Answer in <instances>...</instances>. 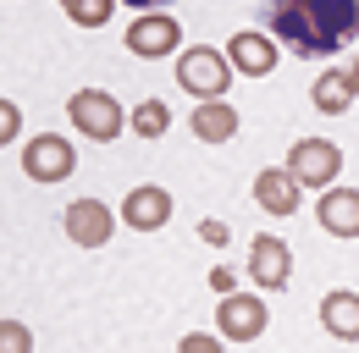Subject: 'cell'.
Returning <instances> with one entry per match:
<instances>
[{
	"label": "cell",
	"instance_id": "6da1fadb",
	"mask_svg": "<svg viewBox=\"0 0 359 353\" xmlns=\"http://www.w3.org/2000/svg\"><path fill=\"white\" fill-rule=\"evenodd\" d=\"M266 28L304 61H332L359 39V0H266Z\"/></svg>",
	"mask_w": 359,
	"mask_h": 353
},
{
	"label": "cell",
	"instance_id": "7a4b0ae2",
	"mask_svg": "<svg viewBox=\"0 0 359 353\" xmlns=\"http://www.w3.org/2000/svg\"><path fill=\"white\" fill-rule=\"evenodd\" d=\"M177 83L205 105V99H226V88H232V61H226V50H210V44H194V50H182L177 55Z\"/></svg>",
	"mask_w": 359,
	"mask_h": 353
},
{
	"label": "cell",
	"instance_id": "3957f363",
	"mask_svg": "<svg viewBox=\"0 0 359 353\" xmlns=\"http://www.w3.org/2000/svg\"><path fill=\"white\" fill-rule=\"evenodd\" d=\"M67 116H72V127L94 138V144H111L116 132L128 127V111H122V99L111 94V88H78L72 99H67Z\"/></svg>",
	"mask_w": 359,
	"mask_h": 353
},
{
	"label": "cell",
	"instance_id": "277c9868",
	"mask_svg": "<svg viewBox=\"0 0 359 353\" xmlns=\"http://www.w3.org/2000/svg\"><path fill=\"white\" fill-rule=\"evenodd\" d=\"M287 172L299 176L304 188H337V176H343V149L332 144V138H299L293 149H287Z\"/></svg>",
	"mask_w": 359,
	"mask_h": 353
},
{
	"label": "cell",
	"instance_id": "5b68a950",
	"mask_svg": "<svg viewBox=\"0 0 359 353\" xmlns=\"http://www.w3.org/2000/svg\"><path fill=\"white\" fill-rule=\"evenodd\" d=\"M216 326H222L226 342H260L266 326H271V309H266V298H255V293H222Z\"/></svg>",
	"mask_w": 359,
	"mask_h": 353
},
{
	"label": "cell",
	"instance_id": "8992f818",
	"mask_svg": "<svg viewBox=\"0 0 359 353\" xmlns=\"http://www.w3.org/2000/svg\"><path fill=\"white\" fill-rule=\"evenodd\" d=\"M116 221H122V216H116L105 199H72L67 216H61V232H67L78 249H105L111 232H116Z\"/></svg>",
	"mask_w": 359,
	"mask_h": 353
},
{
	"label": "cell",
	"instance_id": "52a82bcc",
	"mask_svg": "<svg viewBox=\"0 0 359 353\" xmlns=\"http://www.w3.org/2000/svg\"><path fill=\"white\" fill-rule=\"evenodd\" d=\"M22 172L34 182H67L78 172V155H72V144L61 132H39V138L22 144Z\"/></svg>",
	"mask_w": 359,
	"mask_h": 353
},
{
	"label": "cell",
	"instance_id": "ba28073f",
	"mask_svg": "<svg viewBox=\"0 0 359 353\" xmlns=\"http://www.w3.org/2000/svg\"><path fill=\"white\" fill-rule=\"evenodd\" d=\"M182 44V22L172 11H138L133 28H128V50L144 55V61H161V55H172Z\"/></svg>",
	"mask_w": 359,
	"mask_h": 353
},
{
	"label": "cell",
	"instance_id": "9c48e42d",
	"mask_svg": "<svg viewBox=\"0 0 359 353\" xmlns=\"http://www.w3.org/2000/svg\"><path fill=\"white\" fill-rule=\"evenodd\" d=\"M249 276H255V287L282 293V287L293 282V249H287L276 232H260V237L249 243Z\"/></svg>",
	"mask_w": 359,
	"mask_h": 353
},
{
	"label": "cell",
	"instance_id": "30bf717a",
	"mask_svg": "<svg viewBox=\"0 0 359 353\" xmlns=\"http://www.w3.org/2000/svg\"><path fill=\"white\" fill-rule=\"evenodd\" d=\"M299 199H304V182L287 172V166H266V172L255 176V205L266 210V216H293L299 210Z\"/></svg>",
	"mask_w": 359,
	"mask_h": 353
},
{
	"label": "cell",
	"instance_id": "8fae6325",
	"mask_svg": "<svg viewBox=\"0 0 359 353\" xmlns=\"http://www.w3.org/2000/svg\"><path fill=\"white\" fill-rule=\"evenodd\" d=\"M122 221H128L133 232H161V226L172 221V193H166V188H155V182L133 188V193L122 199Z\"/></svg>",
	"mask_w": 359,
	"mask_h": 353
},
{
	"label": "cell",
	"instance_id": "7c38bea8",
	"mask_svg": "<svg viewBox=\"0 0 359 353\" xmlns=\"http://www.w3.org/2000/svg\"><path fill=\"white\" fill-rule=\"evenodd\" d=\"M226 61H232L243 78H266L271 67H276V39H271V34H255V28H243V34L226 39Z\"/></svg>",
	"mask_w": 359,
	"mask_h": 353
},
{
	"label": "cell",
	"instance_id": "4fadbf2b",
	"mask_svg": "<svg viewBox=\"0 0 359 353\" xmlns=\"http://www.w3.org/2000/svg\"><path fill=\"white\" fill-rule=\"evenodd\" d=\"M315 221L332 237H359V188H326L315 205Z\"/></svg>",
	"mask_w": 359,
	"mask_h": 353
},
{
	"label": "cell",
	"instance_id": "5bb4252c",
	"mask_svg": "<svg viewBox=\"0 0 359 353\" xmlns=\"http://www.w3.org/2000/svg\"><path fill=\"white\" fill-rule=\"evenodd\" d=\"M320 326H326V337H337V342H359V293L354 287H332V293L320 298Z\"/></svg>",
	"mask_w": 359,
	"mask_h": 353
},
{
	"label": "cell",
	"instance_id": "9a60e30c",
	"mask_svg": "<svg viewBox=\"0 0 359 353\" xmlns=\"http://www.w3.org/2000/svg\"><path fill=\"white\" fill-rule=\"evenodd\" d=\"M194 138L199 144H226V138H238V105H226V99H205V105H194Z\"/></svg>",
	"mask_w": 359,
	"mask_h": 353
},
{
	"label": "cell",
	"instance_id": "2e32d148",
	"mask_svg": "<svg viewBox=\"0 0 359 353\" xmlns=\"http://www.w3.org/2000/svg\"><path fill=\"white\" fill-rule=\"evenodd\" d=\"M310 99H315V111H326V116H343V111L354 105L359 94H354V83H348V72H326V78H315Z\"/></svg>",
	"mask_w": 359,
	"mask_h": 353
},
{
	"label": "cell",
	"instance_id": "e0dca14e",
	"mask_svg": "<svg viewBox=\"0 0 359 353\" xmlns=\"http://www.w3.org/2000/svg\"><path fill=\"white\" fill-rule=\"evenodd\" d=\"M128 122H133L138 138H161V132L172 127V105H166V99H144V105L128 111Z\"/></svg>",
	"mask_w": 359,
	"mask_h": 353
},
{
	"label": "cell",
	"instance_id": "ac0fdd59",
	"mask_svg": "<svg viewBox=\"0 0 359 353\" xmlns=\"http://www.w3.org/2000/svg\"><path fill=\"white\" fill-rule=\"evenodd\" d=\"M116 6H122V0H61V11H67L78 28H105Z\"/></svg>",
	"mask_w": 359,
	"mask_h": 353
},
{
	"label": "cell",
	"instance_id": "d6986e66",
	"mask_svg": "<svg viewBox=\"0 0 359 353\" xmlns=\"http://www.w3.org/2000/svg\"><path fill=\"white\" fill-rule=\"evenodd\" d=\"M0 353H34V331L22 320H0Z\"/></svg>",
	"mask_w": 359,
	"mask_h": 353
},
{
	"label": "cell",
	"instance_id": "ffe728a7",
	"mask_svg": "<svg viewBox=\"0 0 359 353\" xmlns=\"http://www.w3.org/2000/svg\"><path fill=\"white\" fill-rule=\"evenodd\" d=\"M17 132H22V111H17V99H0V149H6Z\"/></svg>",
	"mask_w": 359,
	"mask_h": 353
},
{
	"label": "cell",
	"instance_id": "44dd1931",
	"mask_svg": "<svg viewBox=\"0 0 359 353\" xmlns=\"http://www.w3.org/2000/svg\"><path fill=\"white\" fill-rule=\"evenodd\" d=\"M177 353H222V342H216V337H205V331H188V337L177 342Z\"/></svg>",
	"mask_w": 359,
	"mask_h": 353
},
{
	"label": "cell",
	"instance_id": "7402d4cb",
	"mask_svg": "<svg viewBox=\"0 0 359 353\" xmlns=\"http://www.w3.org/2000/svg\"><path fill=\"white\" fill-rule=\"evenodd\" d=\"M199 237H205V243H226V226H222V221H205Z\"/></svg>",
	"mask_w": 359,
	"mask_h": 353
},
{
	"label": "cell",
	"instance_id": "603a6c76",
	"mask_svg": "<svg viewBox=\"0 0 359 353\" xmlns=\"http://www.w3.org/2000/svg\"><path fill=\"white\" fill-rule=\"evenodd\" d=\"M122 6H133V11H161V6H172V0H122Z\"/></svg>",
	"mask_w": 359,
	"mask_h": 353
},
{
	"label": "cell",
	"instance_id": "cb8c5ba5",
	"mask_svg": "<svg viewBox=\"0 0 359 353\" xmlns=\"http://www.w3.org/2000/svg\"><path fill=\"white\" fill-rule=\"evenodd\" d=\"M343 72H348V83H354V94H359V55L348 61V67H343Z\"/></svg>",
	"mask_w": 359,
	"mask_h": 353
}]
</instances>
